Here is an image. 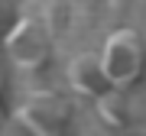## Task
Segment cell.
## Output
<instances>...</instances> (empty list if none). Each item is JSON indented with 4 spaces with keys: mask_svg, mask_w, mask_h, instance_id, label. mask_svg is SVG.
<instances>
[{
    "mask_svg": "<svg viewBox=\"0 0 146 136\" xmlns=\"http://www.w3.org/2000/svg\"><path fill=\"white\" fill-rule=\"evenodd\" d=\"M101 62H104L107 81L110 88H123L130 91L136 81L143 78V68H146V46L143 36L130 26H120L104 39L101 46Z\"/></svg>",
    "mask_w": 146,
    "mask_h": 136,
    "instance_id": "cell-1",
    "label": "cell"
},
{
    "mask_svg": "<svg viewBox=\"0 0 146 136\" xmlns=\"http://www.w3.org/2000/svg\"><path fill=\"white\" fill-rule=\"evenodd\" d=\"M3 52L7 58L20 68V71L36 75L49 65L52 58V29L42 20L33 16H20L10 29L3 32Z\"/></svg>",
    "mask_w": 146,
    "mask_h": 136,
    "instance_id": "cell-2",
    "label": "cell"
},
{
    "mask_svg": "<svg viewBox=\"0 0 146 136\" xmlns=\"http://www.w3.org/2000/svg\"><path fill=\"white\" fill-rule=\"evenodd\" d=\"M72 123V100L58 91H33L20 107L13 110V126L33 136H58Z\"/></svg>",
    "mask_w": 146,
    "mask_h": 136,
    "instance_id": "cell-3",
    "label": "cell"
},
{
    "mask_svg": "<svg viewBox=\"0 0 146 136\" xmlns=\"http://www.w3.org/2000/svg\"><path fill=\"white\" fill-rule=\"evenodd\" d=\"M65 78H68V88H72L78 97H84V100H98L110 88L104 62H101V52H81V55H75L72 62H68Z\"/></svg>",
    "mask_w": 146,
    "mask_h": 136,
    "instance_id": "cell-4",
    "label": "cell"
},
{
    "mask_svg": "<svg viewBox=\"0 0 146 136\" xmlns=\"http://www.w3.org/2000/svg\"><path fill=\"white\" fill-rule=\"evenodd\" d=\"M94 110H98V120L104 126H110V130H123V126L130 123V117H133L123 88H107L104 94L94 100Z\"/></svg>",
    "mask_w": 146,
    "mask_h": 136,
    "instance_id": "cell-5",
    "label": "cell"
},
{
    "mask_svg": "<svg viewBox=\"0 0 146 136\" xmlns=\"http://www.w3.org/2000/svg\"><path fill=\"white\" fill-rule=\"evenodd\" d=\"M16 20H20V16H16V3L13 0H0V36H3Z\"/></svg>",
    "mask_w": 146,
    "mask_h": 136,
    "instance_id": "cell-6",
    "label": "cell"
},
{
    "mask_svg": "<svg viewBox=\"0 0 146 136\" xmlns=\"http://www.w3.org/2000/svg\"><path fill=\"white\" fill-rule=\"evenodd\" d=\"M0 91H3V62H0Z\"/></svg>",
    "mask_w": 146,
    "mask_h": 136,
    "instance_id": "cell-7",
    "label": "cell"
},
{
    "mask_svg": "<svg viewBox=\"0 0 146 136\" xmlns=\"http://www.w3.org/2000/svg\"><path fill=\"white\" fill-rule=\"evenodd\" d=\"M3 123H7V117H3V114H0V133H3V130H7V126H3Z\"/></svg>",
    "mask_w": 146,
    "mask_h": 136,
    "instance_id": "cell-8",
    "label": "cell"
}]
</instances>
